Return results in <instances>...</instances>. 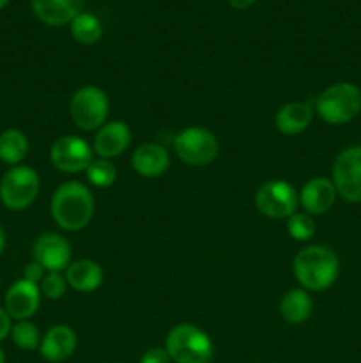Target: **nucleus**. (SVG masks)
Masks as SVG:
<instances>
[{
	"mask_svg": "<svg viewBox=\"0 0 361 363\" xmlns=\"http://www.w3.org/2000/svg\"><path fill=\"white\" fill-rule=\"evenodd\" d=\"M50 160L60 172L76 174L87 170L94 158H92L91 145L84 138L66 135L53 142L52 149H50Z\"/></svg>",
	"mask_w": 361,
	"mask_h": 363,
	"instance_id": "9d476101",
	"label": "nucleus"
},
{
	"mask_svg": "<svg viewBox=\"0 0 361 363\" xmlns=\"http://www.w3.org/2000/svg\"><path fill=\"white\" fill-rule=\"evenodd\" d=\"M173 151L186 165L205 167L216 160L219 152L214 133L200 126H191L180 131L173 140Z\"/></svg>",
	"mask_w": 361,
	"mask_h": 363,
	"instance_id": "0eeeda50",
	"label": "nucleus"
},
{
	"mask_svg": "<svg viewBox=\"0 0 361 363\" xmlns=\"http://www.w3.org/2000/svg\"><path fill=\"white\" fill-rule=\"evenodd\" d=\"M41 181L32 167L16 165L4 174L0 181V201L11 211L27 209L38 199Z\"/></svg>",
	"mask_w": 361,
	"mask_h": 363,
	"instance_id": "39448f33",
	"label": "nucleus"
},
{
	"mask_svg": "<svg viewBox=\"0 0 361 363\" xmlns=\"http://www.w3.org/2000/svg\"><path fill=\"white\" fill-rule=\"evenodd\" d=\"M4 248H6V233H4V229L0 227V255L4 254Z\"/></svg>",
	"mask_w": 361,
	"mask_h": 363,
	"instance_id": "7c9ffc66",
	"label": "nucleus"
},
{
	"mask_svg": "<svg viewBox=\"0 0 361 363\" xmlns=\"http://www.w3.org/2000/svg\"><path fill=\"white\" fill-rule=\"evenodd\" d=\"M66 282L78 293H92L103 284L101 266L91 259L73 262L66 269Z\"/></svg>",
	"mask_w": 361,
	"mask_h": 363,
	"instance_id": "6ab92c4d",
	"label": "nucleus"
},
{
	"mask_svg": "<svg viewBox=\"0 0 361 363\" xmlns=\"http://www.w3.org/2000/svg\"><path fill=\"white\" fill-rule=\"evenodd\" d=\"M255 2H257V0H229V4L234 9H248V7L253 6Z\"/></svg>",
	"mask_w": 361,
	"mask_h": 363,
	"instance_id": "c756f323",
	"label": "nucleus"
},
{
	"mask_svg": "<svg viewBox=\"0 0 361 363\" xmlns=\"http://www.w3.org/2000/svg\"><path fill=\"white\" fill-rule=\"evenodd\" d=\"M294 277L304 291H326L336 282L340 273L338 255L324 245H308L294 257Z\"/></svg>",
	"mask_w": 361,
	"mask_h": 363,
	"instance_id": "f257e3e1",
	"label": "nucleus"
},
{
	"mask_svg": "<svg viewBox=\"0 0 361 363\" xmlns=\"http://www.w3.org/2000/svg\"><path fill=\"white\" fill-rule=\"evenodd\" d=\"M66 277L60 275V272H48L45 275V279H42L39 289H41L42 296H46L48 300H59L66 293Z\"/></svg>",
	"mask_w": 361,
	"mask_h": 363,
	"instance_id": "a878e982",
	"label": "nucleus"
},
{
	"mask_svg": "<svg viewBox=\"0 0 361 363\" xmlns=\"http://www.w3.org/2000/svg\"><path fill=\"white\" fill-rule=\"evenodd\" d=\"M39 305H41V289L38 284H32L25 279L14 282L7 289L4 300V308L11 319L16 321H28L38 312Z\"/></svg>",
	"mask_w": 361,
	"mask_h": 363,
	"instance_id": "9b49d317",
	"label": "nucleus"
},
{
	"mask_svg": "<svg viewBox=\"0 0 361 363\" xmlns=\"http://www.w3.org/2000/svg\"><path fill=\"white\" fill-rule=\"evenodd\" d=\"M168 353H166L165 347H151V350L145 351L142 354L140 363H170Z\"/></svg>",
	"mask_w": 361,
	"mask_h": 363,
	"instance_id": "bb28decb",
	"label": "nucleus"
},
{
	"mask_svg": "<svg viewBox=\"0 0 361 363\" xmlns=\"http://www.w3.org/2000/svg\"><path fill=\"white\" fill-rule=\"evenodd\" d=\"M52 216L64 230H81L94 216V197L85 184L78 181L60 184L52 197Z\"/></svg>",
	"mask_w": 361,
	"mask_h": 363,
	"instance_id": "f03ea898",
	"label": "nucleus"
},
{
	"mask_svg": "<svg viewBox=\"0 0 361 363\" xmlns=\"http://www.w3.org/2000/svg\"><path fill=\"white\" fill-rule=\"evenodd\" d=\"M287 230L292 240L308 241L315 234V222L308 213H294L287 218Z\"/></svg>",
	"mask_w": 361,
	"mask_h": 363,
	"instance_id": "393cba45",
	"label": "nucleus"
},
{
	"mask_svg": "<svg viewBox=\"0 0 361 363\" xmlns=\"http://www.w3.org/2000/svg\"><path fill=\"white\" fill-rule=\"evenodd\" d=\"M34 261L39 262L46 272H62L67 269L71 261V247L67 240H64L60 234L46 233L35 240Z\"/></svg>",
	"mask_w": 361,
	"mask_h": 363,
	"instance_id": "f8f14e48",
	"label": "nucleus"
},
{
	"mask_svg": "<svg viewBox=\"0 0 361 363\" xmlns=\"http://www.w3.org/2000/svg\"><path fill=\"white\" fill-rule=\"evenodd\" d=\"M11 339H13L14 346L25 351L38 350L39 344H41L39 330L28 321H18L16 325H13V328H11Z\"/></svg>",
	"mask_w": 361,
	"mask_h": 363,
	"instance_id": "b1692460",
	"label": "nucleus"
},
{
	"mask_svg": "<svg viewBox=\"0 0 361 363\" xmlns=\"http://www.w3.org/2000/svg\"><path fill=\"white\" fill-rule=\"evenodd\" d=\"M32 11L42 23L62 27L81 13L84 0H30Z\"/></svg>",
	"mask_w": 361,
	"mask_h": 363,
	"instance_id": "dca6fc26",
	"label": "nucleus"
},
{
	"mask_svg": "<svg viewBox=\"0 0 361 363\" xmlns=\"http://www.w3.org/2000/svg\"><path fill=\"white\" fill-rule=\"evenodd\" d=\"M165 350L170 360L176 363H211L214 354L211 337L190 323H183L170 330Z\"/></svg>",
	"mask_w": 361,
	"mask_h": 363,
	"instance_id": "20e7f679",
	"label": "nucleus"
},
{
	"mask_svg": "<svg viewBox=\"0 0 361 363\" xmlns=\"http://www.w3.org/2000/svg\"><path fill=\"white\" fill-rule=\"evenodd\" d=\"M9 2L11 0H0V9H4V7H6Z\"/></svg>",
	"mask_w": 361,
	"mask_h": 363,
	"instance_id": "473e14b6",
	"label": "nucleus"
},
{
	"mask_svg": "<svg viewBox=\"0 0 361 363\" xmlns=\"http://www.w3.org/2000/svg\"><path fill=\"white\" fill-rule=\"evenodd\" d=\"M314 301L304 289H290L280 301V314L289 325H301L311 315Z\"/></svg>",
	"mask_w": 361,
	"mask_h": 363,
	"instance_id": "aec40b11",
	"label": "nucleus"
},
{
	"mask_svg": "<svg viewBox=\"0 0 361 363\" xmlns=\"http://www.w3.org/2000/svg\"><path fill=\"white\" fill-rule=\"evenodd\" d=\"M45 272H46V269L42 268L39 262L32 261V262H28L27 266H25L23 279L28 280V282H32V284H41L42 279H45V275H46Z\"/></svg>",
	"mask_w": 361,
	"mask_h": 363,
	"instance_id": "cd10ccee",
	"label": "nucleus"
},
{
	"mask_svg": "<svg viewBox=\"0 0 361 363\" xmlns=\"http://www.w3.org/2000/svg\"><path fill=\"white\" fill-rule=\"evenodd\" d=\"M110 101L105 91L94 85L78 89L69 103L71 119L80 130H99L108 119Z\"/></svg>",
	"mask_w": 361,
	"mask_h": 363,
	"instance_id": "423d86ee",
	"label": "nucleus"
},
{
	"mask_svg": "<svg viewBox=\"0 0 361 363\" xmlns=\"http://www.w3.org/2000/svg\"><path fill=\"white\" fill-rule=\"evenodd\" d=\"M314 119V108L308 103H287L276 112L275 126L283 135H297L306 130Z\"/></svg>",
	"mask_w": 361,
	"mask_h": 363,
	"instance_id": "a211bd4d",
	"label": "nucleus"
},
{
	"mask_svg": "<svg viewBox=\"0 0 361 363\" xmlns=\"http://www.w3.org/2000/svg\"><path fill=\"white\" fill-rule=\"evenodd\" d=\"M11 328H13V325H11V315L7 314L6 308L0 307V340L11 335Z\"/></svg>",
	"mask_w": 361,
	"mask_h": 363,
	"instance_id": "c85d7f7f",
	"label": "nucleus"
},
{
	"mask_svg": "<svg viewBox=\"0 0 361 363\" xmlns=\"http://www.w3.org/2000/svg\"><path fill=\"white\" fill-rule=\"evenodd\" d=\"M87 179L98 188H110L117 179V169L110 160H92L91 165L85 170Z\"/></svg>",
	"mask_w": 361,
	"mask_h": 363,
	"instance_id": "5701e85b",
	"label": "nucleus"
},
{
	"mask_svg": "<svg viewBox=\"0 0 361 363\" xmlns=\"http://www.w3.org/2000/svg\"><path fill=\"white\" fill-rule=\"evenodd\" d=\"M336 197H338V194H336V188L331 179L314 177L301 190L299 202L308 215H324L335 206Z\"/></svg>",
	"mask_w": 361,
	"mask_h": 363,
	"instance_id": "ddd939ff",
	"label": "nucleus"
},
{
	"mask_svg": "<svg viewBox=\"0 0 361 363\" xmlns=\"http://www.w3.org/2000/svg\"><path fill=\"white\" fill-rule=\"evenodd\" d=\"M134 172L144 177H158L166 172L170 165V156L166 149L159 144H142L131 158Z\"/></svg>",
	"mask_w": 361,
	"mask_h": 363,
	"instance_id": "f3484780",
	"label": "nucleus"
},
{
	"mask_svg": "<svg viewBox=\"0 0 361 363\" xmlns=\"http://www.w3.org/2000/svg\"><path fill=\"white\" fill-rule=\"evenodd\" d=\"M331 181L338 197L350 204H361V145H350L333 162Z\"/></svg>",
	"mask_w": 361,
	"mask_h": 363,
	"instance_id": "6e6552de",
	"label": "nucleus"
},
{
	"mask_svg": "<svg viewBox=\"0 0 361 363\" xmlns=\"http://www.w3.org/2000/svg\"><path fill=\"white\" fill-rule=\"evenodd\" d=\"M28 152V140L23 131L6 130L0 133V160L7 165H20Z\"/></svg>",
	"mask_w": 361,
	"mask_h": 363,
	"instance_id": "412c9836",
	"label": "nucleus"
},
{
	"mask_svg": "<svg viewBox=\"0 0 361 363\" xmlns=\"http://www.w3.org/2000/svg\"><path fill=\"white\" fill-rule=\"evenodd\" d=\"M76 333L73 328L66 325H57L46 332V335L41 339L39 351L42 358L52 363H59L67 360L76 350Z\"/></svg>",
	"mask_w": 361,
	"mask_h": 363,
	"instance_id": "2eb2a0df",
	"label": "nucleus"
},
{
	"mask_svg": "<svg viewBox=\"0 0 361 363\" xmlns=\"http://www.w3.org/2000/svg\"><path fill=\"white\" fill-rule=\"evenodd\" d=\"M131 142V130L126 123L110 121L98 130L94 138V151L99 158L112 160L122 155Z\"/></svg>",
	"mask_w": 361,
	"mask_h": 363,
	"instance_id": "4468645a",
	"label": "nucleus"
},
{
	"mask_svg": "<svg viewBox=\"0 0 361 363\" xmlns=\"http://www.w3.org/2000/svg\"><path fill=\"white\" fill-rule=\"evenodd\" d=\"M71 35L74 41L80 45H94L101 39L103 27L101 21L91 13H80L73 21H71Z\"/></svg>",
	"mask_w": 361,
	"mask_h": 363,
	"instance_id": "4be33fe9",
	"label": "nucleus"
},
{
	"mask_svg": "<svg viewBox=\"0 0 361 363\" xmlns=\"http://www.w3.org/2000/svg\"><path fill=\"white\" fill-rule=\"evenodd\" d=\"M297 197L296 190L287 181L271 179L265 181L255 195V206L268 218H289L296 213Z\"/></svg>",
	"mask_w": 361,
	"mask_h": 363,
	"instance_id": "1a4fd4ad",
	"label": "nucleus"
},
{
	"mask_svg": "<svg viewBox=\"0 0 361 363\" xmlns=\"http://www.w3.org/2000/svg\"><path fill=\"white\" fill-rule=\"evenodd\" d=\"M0 363H6V354H4L2 347H0Z\"/></svg>",
	"mask_w": 361,
	"mask_h": 363,
	"instance_id": "2f4dec72",
	"label": "nucleus"
},
{
	"mask_svg": "<svg viewBox=\"0 0 361 363\" xmlns=\"http://www.w3.org/2000/svg\"><path fill=\"white\" fill-rule=\"evenodd\" d=\"M315 112L324 123L333 126L350 123L361 112V89L350 82L329 85L319 94Z\"/></svg>",
	"mask_w": 361,
	"mask_h": 363,
	"instance_id": "7ed1b4c3",
	"label": "nucleus"
}]
</instances>
